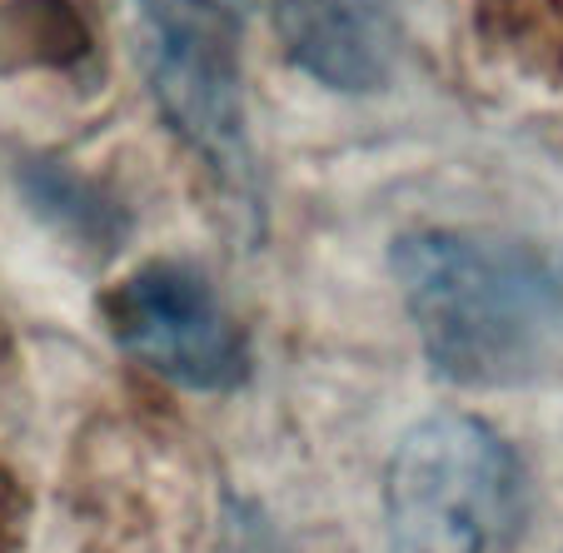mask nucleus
Segmentation results:
<instances>
[{
    "label": "nucleus",
    "instance_id": "nucleus-1",
    "mask_svg": "<svg viewBox=\"0 0 563 553\" xmlns=\"http://www.w3.org/2000/svg\"><path fill=\"white\" fill-rule=\"evenodd\" d=\"M394 285L434 374L523 384L563 344V279L539 250L484 230H409L394 240Z\"/></svg>",
    "mask_w": 563,
    "mask_h": 553
},
{
    "label": "nucleus",
    "instance_id": "nucleus-2",
    "mask_svg": "<svg viewBox=\"0 0 563 553\" xmlns=\"http://www.w3.org/2000/svg\"><path fill=\"white\" fill-rule=\"evenodd\" d=\"M140 70L170 130L234 195H255L234 0H135Z\"/></svg>",
    "mask_w": 563,
    "mask_h": 553
},
{
    "label": "nucleus",
    "instance_id": "nucleus-3",
    "mask_svg": "<svg viewBox=\"0 0 563 553\" xmlns=\"http://www.w3.org/2000/svg\"><path fill=\"white\" fill-rule=\"evenodd\" d=\"M514 454L489 424L439 414L415 424L384 474L389 553H494L514 519Z\"/></svg>",
    "mask_w": 563,
    "mask_h": 553
},
{
    "label": "nucleus",
    "instance_id": "nucleus-4",
    "mask_svg": "<svg viewBox=\"0 0 563 553\" xmlns=\"http://www.w3.org/2000/svg\"><path fill=\"white\" fill-rule=\"evenodd\" d=\"M110 334L159 379L230 389L245 374V340L214 285L185 259H150L106 295Z\"/></svg>",
    "mask_w": 563,
    "mask_h": 553
},
{
    "label": "nucleus",
    "instance_id": "nucleus-5",
    "mask_svg": "<svg viewBox=\"0 0 563 553\" xmlns=\"http://www.w3.org/2000/svg\"><path fill=\"white\" fill-rule=\"evenodd\" d=\"M289 55L334 90H374L389 75L394 25L384 0H275Z\"/></svg>",
    "mask_w": 563,
    "mask_h": 553
}]
</instances>
